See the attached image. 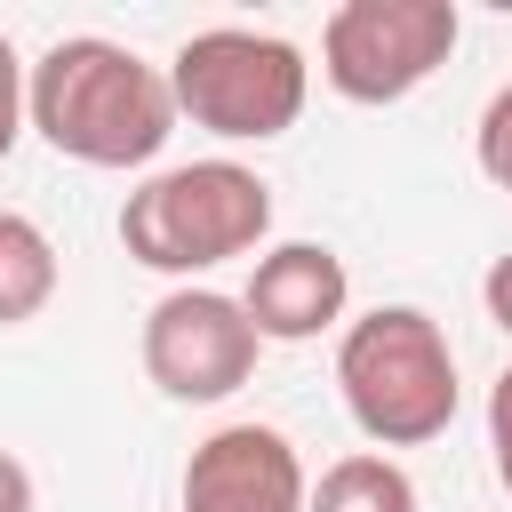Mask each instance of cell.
<instances>
[{"instance_id": "cell-1", "label": "cell", "mask_w": 512, "mask_h": 512, "mask_svg": "<svg viewBox=\"0 0 512 512\" xmlns=\"http://www.w3.org/2000/svg\"><path fill=\"white\" fill-rule=\"evenodd\" d=\"M32 128L80 168H144L176 136V88L136 48L72 32L32 64Z\"/></svg>"}, {"instance_id": "cell-2", "label": "cell", "mask_w": 512, "mask_h": 512, "mask_svg": "<svg viewBox=\"0 0 512 512\" xmlns=\"http://www.w3.org/2000/svg\"><path fill=\"white\" fill-rule=\"evenodd\" d=\"M336 392L376 448H424L456 424V352L432 312L376 304L336 344Z\"/></svg>"}, {"instance_id": "cell-3", "label": "cell", "mask_w": 512, "mask_h": 512, "mask_svg": "<svg viewBox=\"0 0 512 512\" xmlns=\"http://www.w3.org/2000/svg\"><path fill=\"white\" fill-rule=\"evenodd\" d=\"M264 232H272V184L240 160L160 168L120 200V248L144 272H176V280L248 256Z\"/></svg>"}, {"instance_id": "cell-4", "label": "cell", "mask_w": 512, "mask_h": 512, "mask_svg": "<svg viewBox=\"0 0 512 512\" xmlns=\"http://www.w3.org/2000/svg\"><path fill=\"white\" fill-rule=\"evenodd\" d=\"M168 88H176V120H192L224 144H264V136H288L304 120L312 64L280 32L208 24L168 56Z\"/></svg>"}, {"instance_id": "cell-5", "label": "cell", "mask_w": 512, "mask_h": 512, "mask_svg": "<svg viewBox=\"0 0 512 512\" xmlns=\"http://www.w3.org/2000/svg\"><path fill=\"white\" fill-rule=\"evenodd\" d=\"M456 32V0H344L320 24V80L344 104H400L448 64Z\"/></svg>"}, {"instance_id": "cell-6", "label": "cell", "mask_w": 512, "mask_h": 512, "mask_svg": "<svg viewBox=\"0 0 512 512\" xmlns=\"http://www.w3.org/2000/svg\"><path fill=\"white\" fill-rule=\"evenodd\" d=\"M256 320L240 312V296L224 288H168L152 312H144V376L168 392V400H232L248 376H256Z\"/></svg>"}, {"instance_id": "cell-7", "label": "cell", "mask_w": 512, "mask_h": 512, "mask_svg": "<svg viewBox=\"0 0 512 512\" xmlns=\"http://www.w3.org/2000/svg\"><path fill=\"white\" fill-rule=\"evenodd\" d=\"M312 480L280 424H224L184 464V512H304Z\"/></svg>"}, {"instance_id": "cell-8", "label": "cell", "mask_w": 512, "mask_h": 512, "mask_svg": "<svg viewBox=\"0 0 512 512\" xmlns=\"http://www.w3.org/2000/svg\"><path fill=\"white\" fill-rule=\"evenodd\" d=\"M352 304V272L328 240H280L256 256L248 288H240V312L256 320L264 344H312L320 328H336Z\"/></svg>"}, {"instance_id": "cell-9", "label": "cell", "mask_w": 512, "mask_h": 512, "mask_svg": "<svg viewBox=\"0 0 512 512\" xmlns=\"http://www.w3.org/2000/svg\"><path fill=\"white\" fill-rule=\"evenodd\" d=\"M48 296H56V240L32 216L0 208V328H24L32 312H48Z\"/></svg>"}, {"instance_id": "cell-10", "label": "cell", "mask_w": 512, "mask_h": 512, "mask_svg": "<svg viewBox=\"0 0 512 512\" xmlns=\"http://www.w3.org/2000/svg\"><path fill=\"white\" fill-rule=\"evenodd\" d=\"M304 512H416V480H408L392 456L360 448V456H336V464L320 472V488H312Z\"/></svg>"}, {"instance_id": "cell-11", "label": "cell", "mask_w": 512, "mask_h": 512, "mask_svg": "<svg viewBox=\"0 0 512 512\" xmlns=\"http://www.w3.org/2000/svg\"><path fill=\"white\" fill-rule=\"evenodd\" d=\"M472 152H480V176L512 200V80L488 96V112H480V136H472Z\"/></svg>"}, {"instance_id": "cell-12", "label": "cell", "mask_w": 512, "mask_h": 512, "mask_svg": "<svg viewBox=\"0 0 512 512\" xmlns=\"http://www.w3.org/2000/svg\"><path fill=\"white\" fill-rule=\"evenodd\" d=\"M24 120H32V64H24V56L8 48V32H0V160L16 152Z\"/></svg>"}, {"instance_id": "cell-13", "label": "cell", "mask_w": 512, "mask_h": 512, "mask_svg": "<svg viewBox=\"0 0 512 512\" xmlns=\"http://www.w3.org/2000/svg\"><path fill=\"white\" fill-rule=\"evenodd\" d=\"M488 456H496V480L512 496V368L488 384Z\"/></svg>"}, {"instance_id": "cell-14", "label": "cell", "mask_w": 512, "mask_h": 512, "mask_svg": "<svg viewBox=\"0 0 512 512\" xmlns=\"http://www.w3.org/2000/svg\"><path fill=\"white\" fill-rule=\"evenodd\" d=\"M480 304H488V320L512 336V256H496V264H488V280H480Z\"/></svg>"}, {"instance_id": "cell-15", "label": "cell", "mask_w": 512, "mask_h": 512, "mask_svg": "<svg viewBox=\"0 0 512 512\" xmlns=\"http://www.w3.org/2000/svg\"><path fill=\"white\" fill-rule=\"evenodd\" d=\"M0 512H32V472L0 448Z\"/></svg>"}]
</instances>
